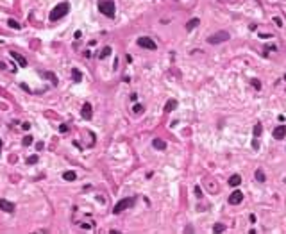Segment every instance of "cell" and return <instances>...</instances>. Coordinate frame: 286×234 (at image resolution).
Returning a JSON list of instances; mask_svg holds the SVG:
<instances>
[{
    "label": "cell",
    "mask_w": 286,
    "mask_h": 234,
    "mask_svg": "<svg viewBox=\"0 0 286 234\" xmlns=\"http://www.w3.org/2000/svg\"><path fill=\"white\" fill-rule=\"evenodd\" d=\"M68 11H70V4H68V2H61V4H57L56 7L52 9V13H50V21L61 20L63 16L68 15Z\"/></svg>",
    "instance_id": "6da1fadb"
},
{
    "label": "cell",
    "mask_w": 286,
    "mask_h": 234,
    "mask_svg": "<svg viewBox=\"0 0 286 234\" xmlns=\"http://www.w3.org/2000/svg\"><path fill=\"white\" fill-rule=\"evenodd\" d=\"M97 5H98L100 13L104 16H107V18H113L114 16V2L113 0H98Z\"/></svg>",
    "instance_id": "7a4b0ae2"
},
{
    "label": "cell",
    "mask_w": 286,
    "mask_h": 234,
    "mask_svg": "<svg viewBox=\"0 0 286 234\" xmlns=\"http://www.w3.org/2000/svg\"><path fill=\"white\" fill-rule=\"evenodd\" d=\"M134 202H136V197H129V198H123V200H120V202L114 206L113 213H114V215H120L123 209H127V207H133Z\"/></svg>",
    "instance_id": "3957f363"
},
{
    "label": "cell",
    "mask_w": 286,
    "mask_h": 234,
    "mask_svg": "<svg viewBox=\"0 0 286 234\" xmlns=\"http://www.w3.org/2000/svg\"><path fill=\"white\" fill-rule=\"evenodd\" d=\"M229 38H231V36H229V32H225V31H220V32H215L213 36H209V38H208V43H211V45H218V43H224V41H227Z\"/></svg>",
    "instance_id": "277c9868"
},
{
    "label": "cell",
    "mask_w": 286,
    "mask_h": 234,
    "mask_svg": "<svg viewBox=\"0 0 286 234\" xmlns=\"http://www.w3.org/2000/svg\"><path fill=\"white\" fill-rule=\"evenodd\" d=\"M138 47H141V48H149V50H156V48H157L156 41H154L152 38H147V36L138 38Z\"/></svg>",
    "instance_id": "5b68a950"
},
{
    "label": "cell",
    "mask_w": 286,
    "mask_h": 234,
    "mask_svg": "<svg viewBox=\"0 0 286 234\" xmlns=\"http://www.w3.org/2000/svg\"><path fill=\"white\" fill-rule=\"evenodd\" d=\"M242 200H243V193H242V191H238V190H236V191H232V193L229 195V204H231V206H238Z\"/></svg>",
    "instance_id": "8992f818"
},
{
    "label": "cell",
    "mask_w": 286,
    "mask_h": 234,
    "mask_svg": "<svg viewBox=\"0 0 286 234\" xmlns=\"http://www.w3.org/2000/svg\"><path fill=\"white\" fill-rule=\"evenodd\" d=\"M0 209L5 211V213H13L15 211V204L9 202V200H5V198H0Z\"/></svg>",
    "instance_id": "52a82bcc"
},
{
    "label": "cell",
    "mask_w": 286,
    "mask_h": 234,
    "mask_svg": "<svg viewBox=\"0 0 286 234\" xmlns=\"http://www.w3.org/2000/svg\"><path fill=\"white\" fill-rule=\"evenodd\" d=\"M81 115H82V118L84 120H91V116H93V111H91V104H84L82 106V109H81Z\"/></svg>",
    "instance_id": "ba28073f"
},
{
    "label": "cell",
    "mask_w": 286,
    "mask_h": 234,
    "mask_svg": "<svg viewBox=\"0 0 286 234\" xmlns=\"http://www.w3.org/2000/svg\"><path fill=\"white\" fill-rule=\"evenodd\" d=\"M284 136H286V125H277V127L274 129V138L283 139Z\"/></svg>",
    "instance_id": "9c48e42d"
},
{
    "label": "cell",
    "mask_w": 286,
    "mask_h": 234,
    "mask_svg": "<svg viewBox=\"0 0 286 234\" xmlns=\"http://www.w3.org/2000/svg\"><path fill=\"white\" fill-rule=\"evenodd\" d=\"M152 147H154V148H157V150H165V148H166V143H165L163 139L156 138V139L152 141Z\"/></svg>",
    "instance_id": "30bf717a"
},
{
    "label": "cell",
    "mask_w": 286,
    "mask_h": 234,
    "mask_svg": "<svg viewBox=\"0 0 286 234\" xmlns=\"http://www.w3.org/2000/svg\"><path fill=\"white\" fill-rule=\"evenodd\" d=\"M11 56H13V57H15L16 61H18V64H20V66H23V68L27 66V59L23 57V56H20L18 52H11Z\"/></svg>",
    "instance_id": "8fae6325"
},
{
    "label": "cell",
    "mask_w": 286,
    "mask_h": 234,
    "mask_svg": "<svg viewBox=\"0 0 286 234\" xmlns=\"http://www.w3.org/2000/svg\"><path fill=\"white\" fill-rule=\"evenodd\" d=\"M72 79H74V82H81V80H82V73H81L79 68H74V70H72Z\"/></svg>",
    "instance_id": "7c38bea8"
},
{
    "label": "cell",
    "mask_w": 286,
    "mask_h": 234,
    "mask_svg": "<svg viewBox=\"0 0 286 234\" xmlns=\"http://www.w3.org/2000/svg\"><path fill=\"white\" fill-rule=\"evenodd\" d=\"M199 23H200V20H199V18H191L190 21L186 23V31H193V29H195Z\"/></svg>",
    "instance_id": "4fadbf2b"
},
{
    "label": "cell",
    "mask_w": 286,
    "mask_h": 234,
    "mask_svg": "<svg viewBox=\"0 0 286 234\" xmlns=\"http://www.w3.org/2000/svg\"><path fill=\"white\" fill-rule=\"evenodd\" d=\"M177 107V100H168L166 104H165V111L166 113H170V111H173Z\"/></svg>",
    "instance_id": "5bb4252c"
},
{
    "label": "cell",
    "mask_w": 286,
    "mask_h": 234,
    "mask_svg": "<svg viewBox=\"0 0 286 234\" xmlns=\"http://www.w3.org/2000/svg\"><path fill=\"white\" fill-rule=\"evenodd\" d=\"M63 179L68 180V182H72V180H75L77 179V174L75 172H64V174H63Z\"/></svg>",
    "instance_id": "9a60e30c"
},
{
    "label": "cell",
    "mask_w": 286,
    "mask_h": 234,
    "mask_svg": "<svg viewBox=\"0 0 286 234\" xmlns=\"http://www.w3.org/2000/svg\"><path fill=\"white\" fill-rule=\"evenodd\" d=\"M240 182H242V177L240 175H232L229 179V184H231V186H240Z\"/></svg>",
    "instance_id": "2e32d148"
},
{
    "label": "cell",
    "mask_w": 286,
    "mask_h": 234,
    "mask_svg": "<svg viewBox=\"0 0 286 234\" xmlns=\"http://www.w3.org/2000/svg\"><path fill=\"white\" fill-rule=\"evenodd\" d=\"M41 75H43V77H47V79H50V80H52V84H57V77L54 75V73H50V72H41Z\"/></svg>",
    "instance_id": "e0dca14e"
},
{
    "label": "cell",
    "mask_w": 286,
    "mask_h": 234,
    "mask_svg": "<svg viewBox=\"0 0 286 234\" xmlns=\"http://www.w3.org/2000/svg\"><path fill=\"white\" fill-rule=\"evenodd\" d=\"M225 231V225L224 223H215L213 225V232H224Z\"/></svg>",
    "instance_id": "ac0fdd59"
},
{
    "label": "cell",
    "mask_w": 286,
    "mask_h": 234,
    "mask_svg": "<svg viewBox=\"0 0 286 234\" xmlns=\"http://www.w3.org/2000/svg\"><path fill=\"white\" fill-rule=\"evenodd\" d=\"M109 54H111V47H104V50L100 52V59H106Z\"/></svg>",
    "instance_id": "d6986e66"
},
{
    "label": "cell",
    "mask_w": 286,
    "mask_h": 234,
    "mask_svg": "<svg viewBox=\"0 0 286 234\" xmlns=\"http://www.w3.org/2000/svg\"><path fill=\"white\" fill-rule=\"evenodd\" d=\"M256 179H258V182H265V174H263V170H256Z\"/></svg>",
    "instance_id": "ffe728a7"
},
{
    "label": "cell",
    "mask_w": 286,
    "mask_h": 234,
    "mask_svg": "<svg viewBox=\"0 0 286 234\" xmlns=\"http://www.w3.org/2000/svg\"><path fill=\"white\" fill-rule=\"evenodd\" d=\"M261 132H263V125H261V123H256V125H254V136H259Z\"/></svg>",
    "instance_id": "44dd1931"
},
{
    "label": "cell",
    "mask_w": 286,
    "mask_h": 234,
    "mask_svg": "<svg viewBox=\"0 0 286 234\" xmlns=\"http://www.w3.org/2000/svg\"><path fill=\"white\" fill-rule=\"evenodd\" d=\"M133 113L134 115H141V113H143V106H141V104H136L133 107Z\"/></svg>",
    "instance_id": "7402d4cb"
},
{
    "label": "cell",
    "mask_w": 286,
    "mask_h": 234,
    "mask_svg": "<svg viewBox=\"0 0 286 234\" xmlns=\"http://www.w3.org/2000/svg\"><path fill=\"white\" fill-rule=\"evenodd\" d=\"M7 23H9V27H11V29H16V31L20 29V23L16 21V20H7Z\"/></svg>",
    "instance_id": "603a6c76"
},
{
    "label": "cell",
    "mask_w": 286,
    "mask_h": 234,
    "mask_svg": "<svg viewBox=\"0 0 286 234\" xmlns=\"http://www.w3.org/2000/svg\"><path fill=\"white\" fill-rule=\"evenodd\" d=\"M38 163V156H31L27 157V164H36Z\"/></svg>",
    "instance_id": "cb8c5ba5"
},
{
    "label": "cell",
    "mask_w": 286,
    "mask_h": 234,
    "mask_svg": "<svg viewBox=\"0 0 286 234\" xmlns=\"http://www.w3.org/2000/svg\"><path fill=\"white\" fill-rule=\"evenodd\" d=\"M32 143V136H25L23 138V147H29Z\"/></svg>",
    "instance_id": "d4e9b609"
},
{
    "label": "cell",
    "mask_w": 286,
    "mask_h": 234,
    "mask_svg": "<svg viewBox=\"0 0 286 234\" xmlns=\"http://www.w3.org/2000/svg\"><path fill=\"white\" fill-rule=\"evenodd\" d=\"M195 193H197V197H202V190H200V186H195Z\"/></svg>",
    "instance_id": "484cf974"
},
{
    "label": "cell",
    "mask_w": 286,
    "mask_h": 234,
    "mask_svg": "<svg viewBox=\"0 0 286 234\" xmlns=\"http://www.w3.org/2000/svg\"><path fill=\"white\" fill-rule=\"evenodd\" d=\"M252 86H254V88H258V89H259V88H261V82H259V80H252Z\"/></svg>",
    "instance_id": "4316f807"
},
{
    "label": "cell",
    "mask_w": 286,
    "mask_h": 234,
    "mask_svg": "<svg viewBox=\"0 0 286 234\" xmlns=\"http://www.w3.org/2000/svg\"><path fill=\"white\" fill-rule=\"evenodd\" d=\"M59 131H61V132H66V131H68V127L63 123V125H59Z\"/></svg>",
    "instance_id": "83f0119b"
},
{
    "label": "cell",
    "mask_w": 286,
    "mask_h": 234,
    "mask_svg": "<svg viewBox=\"0 0 286 234\" xmlns=\"http://www.w3.org/2000/svg\"><path fill=\"white\" fill-rule=\"evenodd\" d=\"M274 21H275L279 27H283V20H281V18H274Z\"/></svg>",
    "instance_id": "f1b7e54d"
},
{
    "label": "cell",
    "mask_w": 286,
    "mask_h": 234,
    "mask_svg": "<svg viewBox=\"0 0 286 234\" xmlns=\"http://www.w3.org/2000/svg\"><path fill=\"white\" fill-rule=\"evenodd\" d=\"M252 147H254V148H259V143H258V139H254V141H252Z\"/></svg>",
    "instance_id": "f546056e"
},
{
    "label": "cell",
    "mask_w": 286,
    "mask_h": 234,
    "mask_svg": "<svg viewBox=\"0 0 286 234\" xmlns=\"http://www.w3.org/2000/svg\"><path fill=\"white\" fill-rule=\"evenodd\" d=\"M0 152H2V141H0Z\"/></svg>",
    "instance_id": "4dcf8cb0"
},
{
    "label": "cell",
    "mask_w": 286,
    "mask_h": 234,
    "mask_svg": "<svg viewBox=\"0 0 286 234\" xmlns=\"http://www.w3.org/2000/svg\"><path fill=\"white\" fill-rule=\"evenodd\" d=\"M284 80H286V75H284Z\"/></svg>",
    "instance_id": "1f68e13d"
}]
</instances>
